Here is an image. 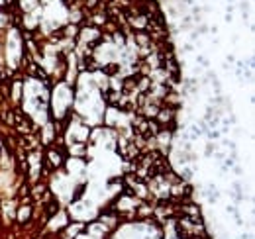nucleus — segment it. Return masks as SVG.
Wrapping results in <instances>:
<instances>
[{"mask_svg": "<svg viewBox=\"0 0 255 239\" xmlns=\"http://www.w3.org/2000/svg\"><path fill=\"white\" fill-rule=\"evenodd\" d=\"M206 135H208V139L212 141V139H218V137H220V131H216V129H214V131H212V129H208V131H206Z\"/></svg>", "mask_w": 255, "mask_h": 239, "instance_id": "obj_12", "label": "nucleus"}, {"mask_svg": "<svg viewBox=\"0 0 255 239\" xmlns=\"http://www.w3.org/2000/svg\"><path fill=\"white\" fill-rule=\"evenodd\" d=\"M157 124H159L161 127L167 126V124H171V126H175V110H171V108H159V112L155 114V118H153Z\"/></svg>", "mask_w": 255, "mask_h": 239, "instance_id": "obj_1", "label": "nucleus"}, {"mask_svg": "<svg viewBox=\"0 0 255 239\" xmlns=\"http://www.w3.org/2000/svg\"><path fill=\"white\" fill-rule=\"evenodd\" d=\"M57 210H59V204H57V202H51V204L47 206V218H51Z\"/></svg>", "mask_w": 255, "mask_h": 239, "instance_id": "obj_10", "label": "nucleus"}, {"mask_svg": "<svg viewBox=\"0 0 255 239\" xmlns=\"http://www.w3.org/2000/svg\"><path fill=\"white\" fill-rule=\"evenodd\" d=\"M192 174H194L192 169H183V171H181V180H190Z\"/></svg>", "mask_w": 255, "mask_h": 239, "instance_id": "obj_8", "label": "nucleus"}, {"mask_svg": "<svg viewBox=\"0 0 255 239\" xmlns=\"http://www.w3.org/2000/svg\"><path fill=\"white\" fill-rule=\"evenodd\" d=\"M206 196H208V202H212V204H214V202H218V198H220V194H218V188L210 184V186H208Z\"/></svg>", "mask_w": 255, "mask_h": 239, "instance_id": "obj_5", "label": "nucleus"}, {"mask_svg": "<svg viewBox=\"0 0 255 239\" xmlns=\"http://www.w3.org/2000/svg\"><path fill=\"white\" fill-rule=\"evenodd\" d=\"M196 61H198L202 67H208V65H210V63H208V59H206V57H202V55H198V57H196Z\"/></svg>", "mask_w": 255, "mask_h": 239, "instance_id": "obj_14", "label": "nucleus"}, {"mask_svg": "<svg viewBox=\"0 0 255 239\" xmlns=\"http://www.w3.org/2000/svg\"><path fill=\"white\" fill-rule=\"evenodd\" d=\"M29 216H32V208H29V206H22V208H20V212H18V221H20V224H24V221L29 220Z\"/></svg>", "mask_w": 255, "mask_h": 239, "instance_id": "obj_4", "label": "nucleus"}, {"mask_svg": "<svg viewBox=\"0 0 255 239\" xmlns=\"http://www.w3.org/2000/svg\"><path fill=\"white\" fill-rule=\"evenodd\" d=\"M228 2H231V0H228Z\"/></svg>", "mask_w": 255, "mask_h": 239, "instance_id": "obj_19", "label": "nucleus"}, {"mask_svg": "<svg viewBox=\"0 0 255 239\" xmlns=\"http://www.w3.org/2000/svg\"><path fill=\"white\" fill-rule=\"evenodd\" d=\"M136 43H137V45H142L143 49H145V45H151V38H149V33L136 32Z\"/></svg>", "mask_w": 255, "mask_h": 239, "instance_id": "obj_2", "label": "nucleus"}, {"mask_svg": "<svg viewBox=\"0 0 255 239\" xmlns=\"http://www.w3.org/2000/svg\"><path fill=\"white\" fill-rule=\"evenodd\" d=\"M194 47H192V43H186V45H184V51H192Z\"/></svg>", "mask_w": 255, "mask_h": 239, "instance_id": "obj_17", "label": "nucleus"}, {"mask_svg": "<svg viewBox=\"0 0 255 239\" xmlns=\"http://www.w3.org/2000/svg\"><path fill=\"white\" fill-rule=\"evenodd\" d=\"M118 71H120V67L116 65V63H110V65L104 67V73H106V75H116Z\"/></svg>", "mask_w": 255, "mask_h": 239, "instance_id": "obj_6", "label": "nucleus"}, {"mask_svg": "<svg viewBox=\"0 0 255 239\" xmlns=\"http://www.w3.org/2000/svg\"><path fill=\"white\" fill-rule=\"evenodd\" d=\"M234 171H236V174H243V169H241V167H234Z\"/></svg>", "mask_w": 255, "mask_h": 239, "instance_id": "obj_18", "label": "nucleus"}, {"mask_svg": "<svg viewBox=\"0 0 255 239\" xmlns=\"http://www.w3.org/2000/svg\"><path fill=\"white\" fill-rule=\"evenodd\" d=\"M202 135V129H200L198 126H190V139H196V137H200Z\"/></svg>", "mask_w": 255, "mask_h": 239, "instance_id": "obj_7", "label": "nucleus"}, {"mask_svg": "<svg viewBox=\"0 0 255 239\" xmlns=\"http://www.w3.org/2000/svg\"><path fill=\"white\" fill-rule=\"evenodd\" d=\"M249 6H251V2H245V0H243V2L240 4V8H241V12H243V16L247 14V10H249Z\"/></svg>", "mask_w": 255, "mask_h": 239, "instance_id": "obj_13", "label": "nucleus"}, {"mask_svg": "<svg viewBox=\"0 0 255 239\" xmlns=\"http://www.w3.org/2000/svg\"><path fill=\"white\" fill-rule=\"evenodd\" d=\"M206 32H208V26H204V24L200 26L198 29H196V33H206Z\"/></svg>", "mask_w": 255, "mask_h": 239, "instance_id": "obj_15", "label": "nucleus"}, {"mask_svg": "<svg viewBox=\"0 0 255 239\" xmlns=\"http://www.w3.org/2000/svg\"><path fill=\"white\" fill-rule=\"evenodd\" d=\"M149 214H153V208H149V206H142L139 212H137V216L139 218H145V216H149Z\"/></svg>", "mask_w": 255, "mask_h": 239, "instance_id": "obj_9", "label": "nucleus"}, {"mask_svg": "<svg viewBox=\"0 0 255 239\" xmlns=\"http://www.w3.org/2000/svg\"><path fill=\"white\" fill-rule=\"evenodd\" d=\"M47 159L51 161L53 167H61V165H63V155H61V153H55L53 149L47 153Z\"/></svg>", "mask_w": 255, "mask_h": 239, "instance_id": "obj_3", "label": "nucleus"}, {"mask_svg": "<svg viewBox=\"0 0 255 239\" xmlns=\"http://www.w3.org/2000/svg\"><path fill=\"white\" fill-rule=\"evenodd\" d=\"M214 151H216V145H214L212 141H210V143L206 145V149H204V155H206V157H212V153H214Z\"/></svg>", "mask_w": 255, "mask_h": 239, "instance_id": "obj_11", "label": "nucleus"}, {"mask_svg": "<svg viewBox=\"0 0 255 239\" xmlns=\"http://www.w3.org/2000/svg\"><path fill=\"white\" fill-rule=\"evenodd\" d=\"M190 39H192V41H196V39H198V33H196V29L190 33Z\"/></svg>", "mask_w": 255, "mask_h": 239, "instance_id": "obj_16", "label": "nucleus"}]
</instances>
